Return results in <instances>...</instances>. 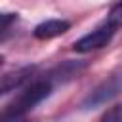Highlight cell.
<instances>
[{"label":"cell","mask_w":122,"mask_h":122,"mask_svg":"<svg viewBox=\"0 0 122 122\" xmlns=\"http://www.w3.org/2000/svg\"><path fill=\"white\" fill-rule=\"evenodd\" d=\"M105 21H107L109 25H112L114 29L122 27V0H118V2L111 8V11H109V15H107Z\"/></svg>","instance_id":"obj_6"},{"label":"cell","mask_w":122,"mask_h":122,"mask_svg":"<svg viewBox=\"0 0 122 122\" xmlns=\"http://www.w3.org/2000/svg\"><path fill=\"white\" fill-rule=\"evenodd\" d=\"M99 122H122V105L111 107V109L101 116Z\"/></svg>","instance_id":"obj_7"},{"label":"cell","mask_w":122,"mask_h":122,"mask_svg":"<svg viewBox=\"0 0 122 122\" xmlns=\"http://www.w3.org/2000/svg\"><path fill=\"white\" fill-rule=\"evenodd\" d=\"M69 29H71V23L65 19H48V21H42L40 25H36L32 34L38 40H51V38L65 34Z\"/></svg>","instance_id":"obj_5"},{"label":"cell","mask_w":122,"mask_h":122,"mask_svg":"<svg viewBox=\"0 0 122 122\" xmlns=\"http://www.w3.org/2000/svg\"><path fill=\"white\" fill-rule=\"evenodd\" d=\"M34 76V67H23V69H17V71H11V72H6L2 76V93H10L13 90H21L25 88Z\"/></svg>","instance_id":"obj_4"},{"label":"cell","mask_w":122,"mask_h":122,"mask_svg":"<svg viewBox=\"0 0 122 122\" xmlns=\"http://www.w3.org/2000/svg\"><path fill=\"white\" fill-rule=\"evenodd\" d=\"M120 90H122V76H120V74H112V76H109L107 80H103V82L84 99L82 107H84V109H93V107L109 101L111 97H114Z\"/></svg>","instance_id":"obj_3"},{"label":"cell","mask_w":122,"mask_h":122,"mask_svg":"<svg viewBox=\"0 0 122 122\" xmlns=\"http://www.w3.org/2000/svg\"><path fill=\"white\" fill-rule=\"evenodd\" d=\"M114 32H116V29L112 25H109L107 21H103L92 32H88L86 36H82L80 40H76L74 46H72V50L78 51V53H88V51L99 50V48H103V46H107L111 42V38L114 36Z\"/></svg>","instance_id":"obj_2"},{"label":"cell","mask_w":122,"mask_h":122,"mask_svg":"<svg viewBox=\"0 0 122 122\" xmlns=\"http://www.w3.org/2000/svg\"><path fill=\"white\" fill-rule=\"evenodd\" d=\"M51 92V78H34L30 80L25 88H21L19 95L13 99V103H10V107L4 112H11V114H19L25 116L29 111H32L42 99H46Z\"/></svg>","instance_id":"obj_1"},{"label":"cell","mask_w":122,"mask_h":122,"mask_svg":"<svg viewBox=\"0 0 122 122\" xmlns=\"http://www.w3.org/2000/svg\"><path fill=\"white\" fill-rule=\"evenodd\" d=\"M0 122H25V116L11 114V112H2V120Z\"/></svg>","instance_id":"obj_8"}]
</instances>
